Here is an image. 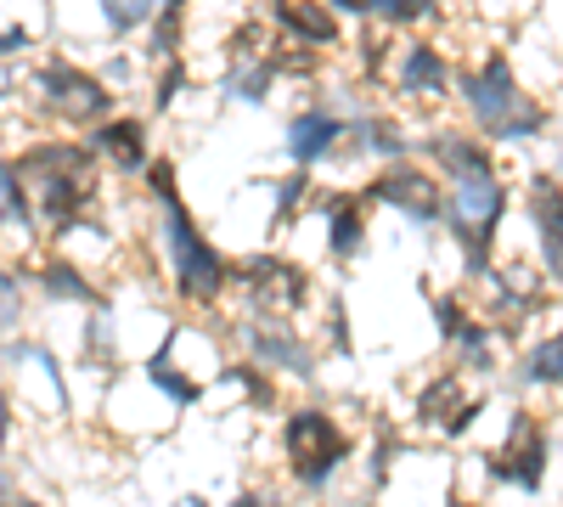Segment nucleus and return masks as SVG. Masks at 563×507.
<instances>
[{"label":"nucleus","mask_w":563,"mask_h":507,"mask_svg":"<svg viewBox=\"0 0 563 507\" xmlns=\"http://www.w3.org/2000/svg\"><path fill=\"white\" fill-rule=\"evenodd\" d=\"M530 378H541V384H563V328L530 350Z\"/></svg>","instance_id":"14"},{"label":"nucleus","mask_w":563,"mask_h":507,"mask_svg":"<svg viewBox=\"0 0 563 507\" xmlns=\"http://www.w3.org/2000/svg\"><path fill=\"white\" fill-rule=\"evenodd\" d=\"M276 23L288 29L299 45H333V40H339V23L327 18L321 0H282V7H276Z\"/></svg>","instance_id":"11"},{"label":"nucleus","mask_w":563,"mask_h":507,"mask_svg":"<svg viewBox=\"0 0 563 507\" xmlns=\"http://www.w3.org/2000/svg\"><path fill=\"white\" fill-rule=\"evenodd\" d=\"M147 378H153V384H158V389H164L175 406H192V400H198V384L186 378V373L175 378V373H169V361H153V366H147Z\"/></svg>","instance_id":"18"},{"label":"nucleus","mask_w":563,"mask_h":507,"mask_svg":"<svg viewBox=\"0 0 563 507\" xmlns=\"http://www.w3.org/2000/svg\"><path fill=\"white\" fill-rule=\"evenodd\" d=\"M18 321V276L0 271V328H12Z\"/></svg>","instance_id":"19"},{"label":"nucleus","mask_w":563,"mask_h":507,"mask_svg":"<svg viewBox=\"0 0 563 507\" xmlns=\"http://www.w3.org/2000/svg\"><path fill=\"white\" fill-rule=\"evenodd\" d=\"M288 456H294V469H299V485L305 491H321L327 480H333V469L350 456V440L339 434V423L327 418V411L305 406L288 418Z\"/></svg>","instance_id":"4"},{"label":"nucleus","mask_w":563,"mask_h":507,"mask_svg":"<svg viewBox=\"0 0 563 507\" xmlns=\"http://www.w3.org/2000/svg\"><path fill=\"white\" fill-rule=\"evenodd\" d=\"M18 45H29V34H23V29H7V34H0V57L18 52Z\"/></svg>","instance_id":"20"},{"label":"nucleus","mask_w":563,"mask_h":507,"mask_svg":"<svg viewBox=\"0 0 563 507\" xmlns=\"http://www.w3.org/2000/svg\"><path fill=\"white\" fill-rule=\"evenodd\" d=\"M0 220H12L18 232L29 225V198H23V180L12 164H0Z\"/></svg>","instance_id":"15"},{"label":"nucleus","mask_w":563,"mask_h":507,"mask_svg":"<svg viewBox=\"0 0 563 507\" xmlns=\"http://www.w3.org/2000/svg\"><path fill=\"white\" fill-rule=\"evenodd\" d=\"M40 97L52 113H63L68 124H102L113 113V97L102 79H90L85 68L74 63H45L40 68Z\"/></svg>","instance_id":"5"},{"label":"nucleus","mask_w":563,"mask_h":507,"mask_svg":"<svg viewBox=\"0 0 563 507\" xmlns=\"http://www.w3.org/2000/svg\"><path fill=\"white\" fill-rule=\"evenodd\" d=\"M339 142H344V119H333L327 108L299 113V119H294V130H288V153H294V164H299V169L321 164V158L333 153Z\"/></svg>","instance_id":"8"},{"label":"nucleus","mask_w":563,"mask_h":507,"mask_svg":"<svg viewBox=\"0 0 563 507\" xmlns=\"http://www.w3.org/2000/svg\"><path fill=\"white\" fill-rule=\"evenodd\" d=\"M366 12H378L384 23H422L434 12V0H366Z\"/></svg>","instance_id":"17"},{"label":"nucleus","mask_w":563,"mask_h":507,"mask_svg":"<svg viewBox=\"0 0 563 507\" xmlns=\"http://www.w3.org/2000/svg\"><path fill=\"white\" fill-rule=\"evenodd\" d=\"M507 209V187L496 164H467V169H451V225L467 249V265L485 271V243L496 232V220Z\"/></svg>","instance_id":"3"},{"label":"nucleus","mask_w":563,"mask_h":507,"mask_svg":"<svg viewBox=\"0 0 563 507\" xmlns=\"http://www.w3.org/2000/svg\"><path fill=\"white\" fill-rule=\"evenodd\" d=\"M158 7H164V0H102V12H108V23H113L119 34H130V29H141V23H153Z\"/></svg>","instance_id":"16"},{"label":"nucleus","mask_w":563,"mask_h":507,"mask_svg":"<svg viewBox=\"0 0 563 507\" xmlns=\"http://www.w3.org/2000/svg\"><path fill=\"white\" fill-rule=\"evenodd\" d=\"M90 153H108L119 169H141L147 164V130L135 119H102L90 124Z\"/></svg>","instance_id":"10"},{"label":"nucleus","mask_w":563,"mask_h":507,"mask_svg":"<svg viewBox=\"0 0 563 507\" xmlns=\"http://www.w3.org/2000/svg\"><path fill=\"white\" fill-rule=\"evenodd\" d=\"M40 288L52 294V299H97L74 265H45V271H40Z\"/></svg>","instance_id":"13"},{"label":"nucleus","mask_w":563,"mask_h":507,"mask_svg":"<svg viewBox=\"0 0 563 507\" xmlns=\"http://www.w3.org/2000/svg\"><path fill=\"white\" fill-rule=\"evenodd\" d=\"M530 209H536V232H541V260L552 276H563V187L552 175L530 180Z\"/></svg>","instance_id":"7"},{"label":"nucleus","mask_w":563,"mask_h":507,"mask_svg":"<svg viewBox=\"0 0 563 507\" xmlns=\"http://www.w3.org/2000/svg\"><path fill=\"white\" fill-rule=\"evenodd\" d=\"M153 192H158V203H164V243H169V271H175L180 299H198V305L220 299L225 283H231V265L203 243V232L192 225V214L175 203V187H153Z\"/></svg>","instance_id":"2"},{"label":"nucleus","mask_w":563,"mask_h":507,"mask_svg":"<svg viewBox=\"0 0 563 507\" xmlns=\"http://www.w3.org/2000/svg\"><path fill=\"white\" fill-rule=\"evenodd\" d=\"M327 214H333V254H339V260H355V254H361V232H366L361 209H355L350 198H333V203H327Z\"/></svg>","instance_id":"12"},{"label":"nucleus","mask_w":563,"mask_h":507,"mask_svg":"<svg viewBox=\"0 0 563 507\" xmlns=\"http://www.w3.org/2000/svg\"><path fill=\"white\" fill-rule=\"evenodd\" d=\"M462 97H467V108H474V119L490 142H525V135H536L547 124L541 102H530L525 90L512 85V68L501 57H490L479 74H462Z\"/></svg>","instance_id":"1"},{"label":"nucleus","mask_w":563,"mask_h":507,"mask_svg":"<svg viewBox=\"0 0 563 507\" xmlns=\"http://www.w3.org/2000/svg\"><path fill=\"white\" fill-rule=\"evenodd\" d=\"M372 198H384V203H400L411 220H434L440 209H445V192L434 187V180L429 175H422V169H389V175H378V180H372Z\"/></svg>","instance_id":"6"},{"label":"nucleus","mask_w":563,"mask_h":507,"mask_svg":"<svg viewBox=\"0 0 563 507\" xmlns=\"http://www.w3.org/2000/svg\"><path fill=\"white\" fill-rule=\"evenodd\" d=\"M395 68H400V90L406 97H422V102L445 97V85H451V68H445V57L434 52V45H406Z\"/></svg>","instance_id":"9"}]
</instances>
